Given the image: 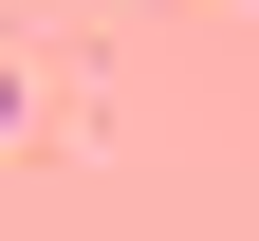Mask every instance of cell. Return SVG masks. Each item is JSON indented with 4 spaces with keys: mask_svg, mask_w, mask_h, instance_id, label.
<instances>
[{
    "mask_svg": "<svg viewBox=\"0 0 259 241\" xmlns=\"http://www.w3.org/2000/svg\"><path fill=\"white\" fill-rule=\"evenodd\" d=\"M0 130H19V75H0Z\"/></svg>",
    "mask_w": 259,
    "mask_h": 241,
    "instance_id": "1",
    "label": "cell"
}]
</instances>
